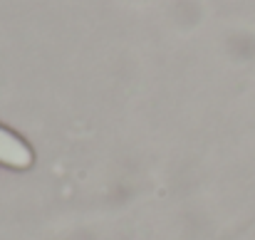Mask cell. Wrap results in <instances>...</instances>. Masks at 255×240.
<instances>
[{
	"label": "cell",
	"instance_id": "6da1fadb",
	"mask_svg": "<svg viewBox=\"0 0 255 240\" xmlns=\"http://www.w3.org/2000/svg\"><path fill=\"white\" fill-rule=\"evenodd\" d=\"M0 161L7 163V166H15V168H25V166L32 163V154L10 131L0 129Z\"/></svg>",
	"mask_w": 255,
	"mask_h": 240
}]
</instances>
